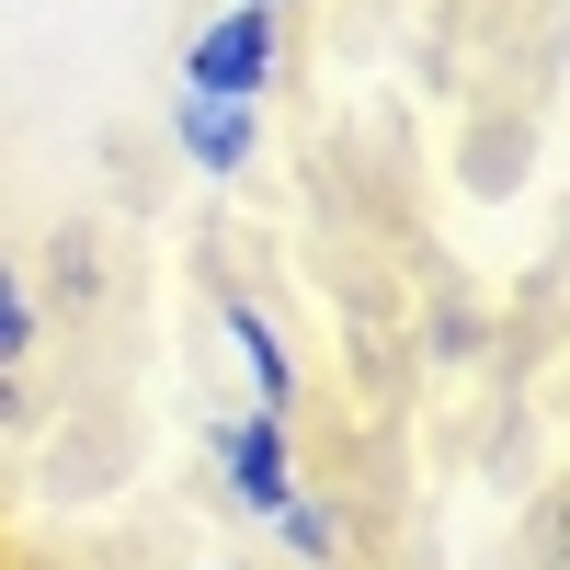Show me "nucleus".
<instances>
[{"mask_svg": "<svg viewBox=\"0 0 570 570\" xmlns=\"http://www.w3.org/2000/svg\"><path fill=\"white\" fill-rule=\"evenodd\" d=\"M263 69H274V12H263V0H252V12H217L195 35V58H183V80H195L206 104H252Z\"/></svg>", "mask_w": 570, "mask_h": 570, "instance_id": "f257e3e1", "label": "nucleus"}, {"mask_svg": "<svg viewBox=\"0 0 570 570\" xmlns=\"http://www.w3.org/2000/svg\"><path fill=\"white\" fill-rule=\"evenodd\" d=\"M228 491H240L252 513H285V502H297V480H285V434H274V411L228 422Z\"/></svg>", "mask_w": 570, "mask_h": 570, "instance_id": "f03ea898", "label": "nucleus"}, {"mask_svg": "<svg viewBox=\"0 0 570 570\" xmlns=\"http://www.w3.org/2000/svg\"><path fill=\"white\" fill-rule=\"evenodd\" d=\"M183 149H195L206 171H240L252 160V104H206L195 91V104H183Z\"/></svg>", "mask_w": 570, "mask_h": 570, "instance_id": "7ed1b4c3", "label": "nucleus"}, {"mask_svg": "<svg viewBox=\"0 0 570 570\" xmlns=\"http://www.w3.org/2000/svg\"><path fill=\"white\" fill-rule=\"evenodd\" d=\"M228 343H240V365H252V389H263V411H285L297 400V376H285V343L252 320V308H228Z\"/></svg>", "mask_w": 570, "mask_h": 570, "instance_id": "20e7f679", "label": "nucleus"}, {"mask_svg": "<svg viewBox=\"0 0 570 570\" xmlns=\"http://www.w3.org/2000/svg\"><path fill=\"white\" fill-rule=\"evenodd\" d=\"M23 343H35V308H23V285H12V263H0V365H23Z\"/></svg>", "mask_w": 570, "mask_h": 570, "instance_id": "39448f33", "label": "nucleus"}, {"mask_svg": "<svg viewBox=\"0 0 570 570\" xmlns=\"http://www.w3.org/2000/svg\"><path fill=\"white\" fill-rule=\"evenodd\" d=\"M274 525H285V548H297V559H331V513H320V502H285Z\"/></svg>", "mask_w": 570, "mask_h": 570, "instance_id": "423d86ee", "label": "nucleus"}]
</instances>
